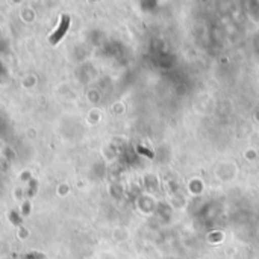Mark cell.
Returning a JSON list of instances; mask_svg holds the SVG:
<instances>
[{
    "label": "cell",
    "instance_id": "6da1fadb",
    "mask_svg": "<svg viewBox=\"0 0 259 259\" xmlns=\"http://www.w3.org/2000/svg\"><path fill=\"white\" fill-rule=\"evenodd\" d=\"M68 26H70V17H68V15H62V20H61L59 27H58V29L53 32V35L50 36V42H52V44H56V42L65 35Z\"/></svg>",
    "mask_w": 259,
    "mask_h": 259
}]
</instances>
